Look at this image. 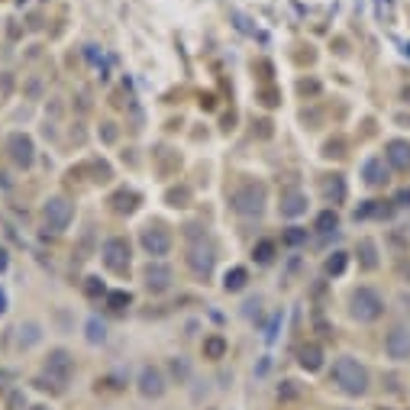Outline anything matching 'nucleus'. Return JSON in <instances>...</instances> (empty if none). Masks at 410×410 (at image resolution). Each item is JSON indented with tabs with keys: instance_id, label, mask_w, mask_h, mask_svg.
<instances>
[{
	"instance_id": "obj_1",
	"label": "nucleus",
	"mask_w": 410,
	"mask_h": 410,
	"mask_svg": "<svg viewBox=\"0 0 410 410\" xmlns=\"http://www.w3.org/2000/svg\"><path fill=\"white\" fill-rule=\"evenodd\" d=\"M333 385L339 388L343 394H349V397H362V394H369V369L362 365L355 355H339V359L333 362Z\"/></svg>"
},
{
	"instance_id": "obj_2",
	"label": "nucleus",
	"mask_w": 410,
	"mask_h": 410,
	"mask_svg": "<svg viewBox=\"0 0 410 410\" xmlns=\"http://www.w3.org/2000/svg\"><path fill=\"white\" fill-rule=\"evenodd\" d=\"M349 313L352 320H359V323H375L381 313H385V301H381V294L375 288H355L352 291V301H349Z\"/></svg>"
},
{
	"instance_id": "obj_3",
	"label": "nucleus",
	"mask_w": 410,
	"mask_h": 410,
	"mask_svg": "<svg viewBox=\"0 0 410 410\" xmlns=\"http://www.w3.org/2000/svg\"><path fill=\"white\" fill-rule=\"evenodd\" d=\"M42 372H45V378H49L55 388H65L68 381H71V375H75V359H71V352L68 349H52L49 359H45V365H42Z\"/></svg>"
},
{
	"instance_id": "obj_4",
	"label": "nucleus",
	"mask_w": 410,
	"mask_h": 410,
	"mask_svg": "<svg viewBox=\"0 0 410 410\" xmlns=\"http://www.w3.org/2000/svg\"><path fill=\"white\" fill-rule=\"evenodd\" d=\"M262 207H265V188L255 185V181L243 185L233 194V210L239 217H259Z\"/></svg>"
},
{
	"instance_id": "obj_5",
	"label": "nucleus",
	"mask_w": 410,
	"mask_h": 410,
	"mask_svg": "<svg viewBox=\"0 0 410 410\" xmlns=\"http://www.w3.org/2000/svg\"><path fill=\"white\" fill-rule=\"evenodd\" d=\"M71 217H75V207H71L65 197H49V201H45V207H42L45 229H52V233H62V229H68Z\"/></svg>"
},
{
	"instance_id": "obj_6",
	"label": "nucleus",
	"mask_w": 410,
	"mask_h": 410,
	"mask_svg": "<svg viewBox=\"0 0 410 410\" xmlns=\"http://www.w3.org/2000/svg\"><path fill=\"white\" fill-rule=\"evenodd\" d=\"M101 255H104V265H107L110 271H126V268H129V243H126L123 236L107 239Z\"/></svg>"
},
{
	"instance_id": "obj_7",
	"label": "nucleus",
	"mask_w": 410,
	"mask_h": 410,
	"mask_svg": "<svg viewBox=\"0 0 410 410\" xmlns=\"http://www.w3.org/2000/svg\"><path fill=\"white\" fill-rule=\"evenodd\" d=\"M385 352H388V359H394V362H407L410 359V327L397 323L385 336Z\"/></svg>"
},
{
	"instance_id": "obj_8",
	"label": "nucleus",
	"mask_w": 410,
	"mask_h": 410,
	"mask_svg": "<svg viewBox=\"0 0 410 410\" xmlns=\"http://www.w3.org/2000/svg\"><path fill=\"white\" fill-rule=\"evenodd\" d=\"M143 249L149 252V255H155V259L168 255V249H171V233H168L165 226H149V229H143Z\"/></svg>"
},
{
	"instance_id": "obj_9",
	"label": "nucleus",
	"mask_w": 410,
	"mask_h": 410,
	"mask_svg": "<svg viewBox=\"0 0 410 410\" xmlns=\"http://www.w3.org/2000/svg\"><path fill=\"white\" fill-rule=\"evenodd\" d=\"M7 149H10V162L17 168H29L33 165V139L29 136H23V133H13L7 139Z\"/></svg>"
},
{
	"instance_id": "obj_10",
	"label": "nucleus",
	"mask_w": 410,
	"mask_h": 410,
	"mask_svg": "<svg viewBox=\"0 0 410 410\" xmlns=\"http://www.w3.org/2000/svg\"><path fill=\"white\" fill-rule=\"evenodd\" d=\"M139 394L152 397V401L165 394V375H162V369H155V365H143L139 369Z\"/></svg>"
},
{
	"instance_id": "obj_11",
	"label": "nucleus",
	"mask_w": 410,
	"mask_h": 410,
	"mask_svg": "<svg viewBox=\"0 0 410 410\" xmlns=\"http://www.w3.org/2000/svg\"><path fill=\"white\" fill-rule=\"evenodd\" d=\"M171 268L162 265V262H149V268H146V288H149L152 294H162L171 288Z\"/></svg>"
},
{
	"instance_id": "obj_12",
	"label": "nucleus",
	"mask_w": 410,
	"mask_h": 410,
	"mask_svg": "<svg viewBox=\"0 0 410 410\" xmlns=\"http://www.w3.org/2000/svg\"><path fill=\"white\" fill-rule=\"evenodd\" d=\"M188 265L194 268V275L207 278L210 271H213V249H210V246H194V249L188 252Z\"/></svg>"
},
{
	"instance_id": "obj_13",
	"label": "nucleus",
	"mask_w": 410,
	"mask_h": 410,
	"mask_svg": "<svg viewBox=\"0 0 410 410\" xmlns=\"http://www.w3.org/2000/svg\"><path fill=\"white\" fill-rule=\"evenodd\" d=\"M385 155L391 162V168H397V171H407L410 168V143H404V139H391L385 146Z\"/></svg>"
},
{
	"instance_id": "obj_14",
	"label": "nucleus",
	"mask_w": 410,
	"mask_h": 410,
	"mask_svg": "<svg viewBox=\"0 0 410 410\" xmlns=\"http://www.w3.org/2000/svg\"><path fill=\"white\" fill-rule=\"evenodd\" d=\"M362 178H365V185L372 188H381L388 181V168H385V159H369L362 165Z\"/></svg>"
},
{
	"instance_id": "obj_15",
	"label": "nucleus",
	"mask_w": 410,
	"mask_h": 410,
	"mask_svg": "<svg viewBox=\"0 0 410 410\" xmlns=\"http://www.w3.org/2000/svg\"><path fill=\"white\" fill-rule=\"evenodd\" d=\"M304 210H307V197L301 191L281 194V217H301Z\"/></svg>"
},
{
	"instance_id": "obj_16",
	"label": "nucleus",
	"mask_w": 410,
	"mask_h": 410,
	"mask_svg": "<svg viewBox=\"0 0 410 410\" xmlns=\"http://www.w3.org/2000/svg\"><path fill=\"white\" fill-rule=\"evenodd\" d=\"M301 369H307V372H320L323 369V346H317V343H307L301 349Z\"/></svg>"
},
{
	"instance_id": "obj_17",
	"label": "nucleus",
	"mask_w": 410,
	"mask_h": 410,
	"mask_svg": "<svg viewBox=\"0 0 410 410\" xmlns=\"http://www.w3.org/2000/svg\"><path fill=\"white\" fill-rule=\"evenodd\" d=\"M168 372H171V378H175L178 385H185L188 378H191V362H188L185 355H178V359L168 362Z\"/></svg>"
},
{
	"instance_id": "obj_18",
	"label": "nucleus",
	"mask_w": 410,
	"mask_h": 410,
	"mask_svg": "<svg viewBox=\"0 0 410 410\" xmlns=\"http://www.w3.org/2000/svg\"><path fill=\"white\" fill-rule=\"evenodd\" d=\"M204 355H207V359H223L226 355V339L223 336H207V339H204Z\"/></svg>"
},
{
	"instance_id": "obj_19",
	"label": "nucleus",
	"mask_w": 410,
	"mask_h": 410,
	"mask_svg": "<svg viewBox=\"0 0 410 410\" xmlns=\"http://www.w3.org/2000/svg\"><path fill=\"white\" fill-rule=\"evenodd\" d=\"M246 281H249V271H246V268H233V271H226L223 288L226 291H243Z\"/></svg>"
},
{
	"instance_id": "obj_20",
	"label": "nucleus",
	"mask_w": 410,
	"mask_h": 410,
	"mask_svg": "<svg viewBox=\"0 0 410 410\" xmlns=\"http://www.w3.org/2000/svg\"><path fill=\"white\" fill-rule=\"evenodd\" d=\"M84 336H87V343L97 346V343H104V339H107V327H104L97 317H91V320H87V327H84Z\"/></svg>"
},
{
	"instance_id": "obj_21",
	"label": "nucleus",
	"mask_w": 410,
	"mask_h": 410,
	"mask_svg": "<svg viewBox=\"0 0 410 410\" xmlns=\"http://www.w3.org/2000/svg\"><path fill=\"white\" fill-rule=\"evenodd\" d=\"M323 194H327V197H330L333 204H339V201L346 197V181H343L339 175H333V178L327 181V185H323Z\"/></svg>"
},
{
	"instance_id": "obj_22",
	"label": "nucleus",
	"mask_w": 410,
	"mask_h": 410,
	"mask_svg": "<svg viewBox=\"0 0 410 410\" xmlns=\"http://www.w3.org/2000/svg\"><path fill=\"white\" fill-rule=\"evenodd\" d=\"M359 259H362V265L365 268H378V249H375L372 239H362L359 243Z\"/></svg>"
},
{
	"instance_id": "obj_23",
	"label": "nucleus",
	"mask_w": 410,
	"mask_h": 410,
	"mask_svg": "<svg viewBox=\"0 0 410 410\" xmlns=\"http://www.w3.org/2000/svg\"><path fill=\"white\" fill-rule=\"evenodd\" d=\"M42 339V333H39V323H23L20 327V346L23 349H29V346H36Z\"/></svg>"
},
{
	"instance_id": "obj_24",
	"label": "nucleus",
	"mask_w": 410,
	"mask_h": 410,
	"mask_svg": "<svg viewBox=\"0 0 410 410\" xmlns=\"http://www.w3.org/2000/svg\"><path fill=\"white\" fill-rule=\"evenodd\" d=\"M113 210H117V213H129V210L136 207V194L133 191H120V194H113Z\"/></svg>"
},
{
	"instance_id": "obj_25",
	"label": "nucleus",
	"mask_w": 410,
	"mask_h": 410,
	"mask_svg": "<svg viewBox=\"0 0 410 410\" xmlns=\"http://www.w3.org/2000/svg\"><path fill=\"white\" fill-rule=\"evenodd\" d=\"M346 262H349V255H346V252H333V255L327 259V275L330 278L343 275V271H346Z\"/></svg>"
},
{
	"instance_id": "obj_26",
	"label": "nucleus",
	"mask_w": 410,
	"mask_h": 410,
	"mask_svg": "<svg viewBox=\"0 0 410 410\" xmlns=\"http://www.w3.org/2000/svg\"><path fill=\"white\" fill-rule=\"evenodd\" d=\"M336 226H339V217H336V210H323L317 217V233H333Z\"/></svg>"
},
{
	"instance_id": "obj_27",
	"label": "nucleus",
	"mask_w": 410,
	"mask_h": 410,
	"mask_svg": "<svg viewBox=\"0 0 410 410\" xmlns=\"http://www.w3.org/2000/svg\"><path fill=\"white\" fill-rule=\"evenodd\" d=\"M107 307L113 310V313H123V310L129 307V294H126V291H113V294H107Z\"/></svg>"
},
{
	"instance_id": "obj_28",
	"label": "nucleus",
	"mask_w": 410,
	"mask_h": 410,
	"mask_svg": "<svg viewBox=\"0 0 410 410\" xmlns=\"http://www.w3.org/2000/svg\"><path fill=\"white\" fill-rule=\"evenodd\" d=\"M381 213H388V207H381V201H369L365 207L355 210V220H365V217H381Z\"/></svg>"
},
{
	"instance_id": "obj_29",
	"label": "nucleus",
	"mask_w": 410,
	"mask_h": 410,
	"mask_svg": "<svg viewBox=\"0 0 410 410\" xmlns=\"http://www.w3.org/2000/svg\"><path fill=\"white\" fill-rule=\"evenodd\" d=\"M252 255H255V262H262V265H268V262L275 259V243H259L255 246V252H252Z\"/></svg>"
},
{
	"instance_id": "obj_30",
	"label": "nucleus",
	"mask_w": 410,
	"mask_h": 410,
	"mask_svg": "<svg viewBox=\"0 0 410 410\" xmlns=\"http://www.w3.org/2000/svg\"><path fill=\"white\" fill-rule=\"evenodd\" d=\"M297 394H301L297 381H281V385H278V397H281V401H294Z\"/></svg>"
},
{
	"instance_id": "obj_31",
	"label": "nucleus",
	"mask_w": 410,
	"mask_h": 410,
	"mask_svg": "<svg viewBox=\"0 0 410 410\" xmlns=\"http://www.w3.org/2000/svg\"><path fill=\"white\" fill-rule=\"evenodd\" d=\"M307 243V229H301V226H291L285 233V246H301Z\"/></svg>"
},
{
	"instance_id": "obj_32",
	"label": "nucleus",
	"mask_w": 410,
	"mask_h": 410,
	"mask_svg": "<svg viewBox=\"0 0 410 410\" xmlns=\"http://www.w3.org/2000/svg\"><path fill=\"white\" fill-rule=\"evenodd\" d=\"M104 291H107V288H104L101 278H87V281H84V294H87V297H101Z\"/></svg>"
},
{
	"instance_id": "obj_33",
	"label": "nucleus",
	"mask_w": 410,
	"mask_h": 410,
	"mask_svg": "<svg viewBox=\"0 0 410 410\" xmlns=\"http://www.w3.org/2000/svg\"><path fill=\"white\" fill-rule=\"evenodd\" d=\"M278 323H281V313H275V317H271V323H268V330H265L268 343H275V339H278Z\"/></svg>"
},
{
	"instance_id": "obj_34",
	"label": "nucleus",
	"mask_w": 410,
	"mask_h": 410,
	"mask_svg": "<svg viewBox=\"0 0 410 410\" xmlns=\"http://www.w3.org/2000/svg\"><path fill=\"white\" fill-rule=\"evenodd\" d=\"M394 204H397V207H410V191H407V188L394 194Z\"/></svg>"
},
{
	"instance_id": "obj_35",
	"label": "nucleus",
	"mask_w": 410,
	"mask_h": 410,
	"mask_svg": "<svg viewBox=\"0 0 410 410\" xmlns=\"http://www.w3.org/2000/svg\"><path fill=\"white\" fill-rule=\"evenodd\" d=\"M259 297H255V301H249V304H246V317H252V313H259Z\"/></svg>"
},
{
	"instance_id": "obj_36",
	"label": "nucleus",
	"mask_w": 410,
	"mask_h": 410,
	"mask_svg": "<svg viewBox=\"0 0 410 410\" xmlns=\"http://www.w3.org/2000/svg\"><path fill=\"white\" fill-rule=\"evenodd\" d=\"M301 91H304V94H307V91H310V94H317V81H304V84H301Z\"/></svg>"
}]
</instances>
